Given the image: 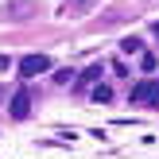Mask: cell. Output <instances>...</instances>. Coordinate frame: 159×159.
Segmentation results:
<instances>
[{
    "label": "cell",
    "mask_w": 159,
    "mask_h": 159,
    "mask_svg": "<svg viewBox=\"0 0 159 159\" xmlns=\"http://www.w3.org/2000/svg\"><path fill=\"white\" fill-rule=\"evenodd\" d=\"M31 16H35V0H4L0 4V20H8V23H23Z\"/></svg>",
    "instance_id": "6da1fadb"
},
{
    "label": "cell",
    "mask_w": 159,
    "mask_h": 159,
    "mask_svg": "<svg viewBox=\"0 0 159 159\" xmlns=\"http://www.w3.org/2000/svg\"><path fill=\"white\" fill-rule=\"evenodd\" d=\"M128 101L132 105H159V82H140L128 93Z\"/></svg>",
    "instance_id": "7a4b0ae2"
},
{
    "label": "cell",
    "mask_w": 159,
    "mask_h": 159,
    "mask_svg": "<svg viewBox=\"0 0 159 159\" xmlns=\"http://www.w3.org/2000/svg\"><path fill=\"white\" fill-rule=\"evenodd\" d=\"M47 70H51V58H47V54H27V58L20 62V74H23V78L47 74Z\"/></svg>",
    "instance_id": "3957f363"
},
{
    "label": "cell",
    "mask_w": 159,
    "mask_h": 159,
    "mask_svg": "<svg viewBox=\"0 0 159 159\" xmlns=\"http://www.w3.org/2000/svg\"><path fill=\"white\" fill-rule=\"evenodd\" d=\"M8 113H12L16 120H23V116L31 113V93H27V89H20V93L12 97V105H8Z\"/></svg>",
    "instance_id": "277c9868"
},
{
    "label": "cell",
    "mask_w": 159,
    "mask_h": 159,
    "mask_svg": "<svg viewBox=\"0 0 159 159\" xmlns=\"http://www.w3.org/2000/svg\"><path fill=\"white\" fill-rule=\"evenodd\" d=\"M93 8H97V0H62V12H70V16H85Z\"/></svg>",
    "instance_id": "5b68a950"
},
{
    "label": "cell",
    "mask_w": 159,
    "mask_h": 159,
    "mask_svg": "<svg viewBox=\"0 0 159 159\" xmlns=\"http://www.w3.org/2000/svg\"><path fill=\"white\" fill-rule=\"evenodd\" d=\"M93 101H101V105L113 101V89H109V85H93Z\"/></svg>",
    "instance_id": "8992f818"
},
{
    "label": "cell",
    "mask_w": 159,
    "mask_h": 159,
    "mask_svg": "<svg viewBox=\"0 0 159 159\" xmlns=\"http://www.w3.org/2000/svg\"><path fill=\"white\" fill-rule=\"evenodd\" d=\"M97 78H101V66H89V70H85V74H82V85H89V82H97Z\"/></svg>",
    "instance_id": "52a82bcc"
},
{
    "label": "cell",
    "mask_w": 159,
    "mask_h": 159,
    "mask_svg": "<svg viewBox=\"0 0 159 159\" xmlns=\"http://www.w3.org/2000/svg\"><path fill=\"white\" fill-rule=\"evenodd\" d=\"M54 82H58V85H66V82H74V70H58V74H54Z\"/></svg>",
    "instance_id": "ba28073f"
},
{
    "label": "cell",
    "mask_w": 159,
    "mask_h": 159,
    "mask_svg": "<svg viewBox=\"0 0 159 159\" xmlns=\"http://www.w3.org/2000/svg\"><path fill=\"white\" fill-rule=\"evenodd\" d=\"M120 51H124V54H132V51H140V39H124V43H120Z\"/></svg>",
    "instance_id": "9c48e42d"
},
{
    "label": "cell",
    "mask_w": 159,
    "mask_h": 159,
    "mask_svg": "<svg viewBox=\"0 0 159 159\" xmlns=\"http://www.w3.org/2000/svg\"><path fill=\"white\" fill-rule=\"evenodd\" d=\"M0 66H8V58H4V54H0Z\"/></svg>",
    "instance_id": "30bf717a"
},
{
    "label": "cell",
    "mask_w": 159,
    "mask_h": 159,
    "mask_svg": "<svg viewBox=\"0 0 159 159\" xmlns=\"http://www.w3.org/2000/svg\"><path fill=\"white\" fill-rule=\"evenodd\" d=\"M155 39H159V20H155Z\"/></svg>",
    "instance_id": "8fae6325"
}]
</instances>
